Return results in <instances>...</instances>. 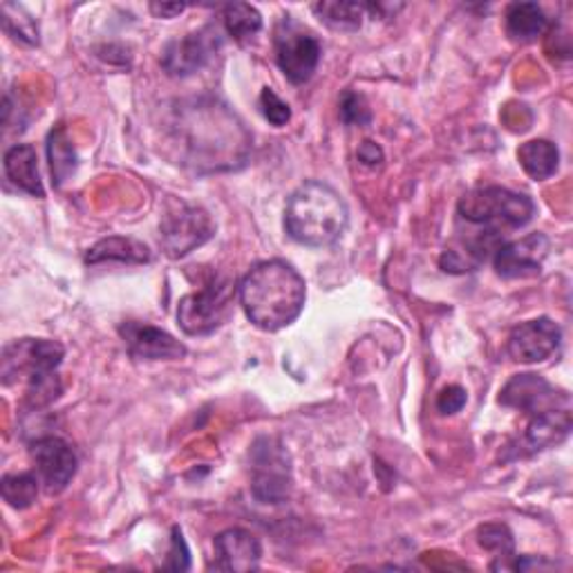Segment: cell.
<instances>
[{
	"mask_svg": "<svg viewBox=\"0 0 573 573\" xmlns=\"http://www.w3.org/2000/svg\"><path fill=\"white\" fill-rule=\"evenodd\" d=\"M247 318L264 329L278 332L292 325L307 299L303 275L284 260H267L256 264L238 286Z\"/></svg>",
	"mask_w": 573,
	"mask_h": 573,
	"instance_id": "1",
	"label": "cell"
},
{
	"mask_svg": "<svg viewBox=\"0 0 573 573\" xmlns=\"http://www.w3.org/2000/svg\"><path fill=\"white\" fill-rule=\"evenodd\" d=\"M349 225L345 199L323 182L299 186L284 208V229L305 247H329L338 242Z\"/></svg>",
	"mask_w": 573,
	"mask_h": 573,
	"instance_id": "2",
	"label": "cell"
},
{
	"mask_svg": "<svg viewBox=\"0 0 573 573\" xmlns=\"http://www.w3.org/2000/svg\"><path fill=\"white\" fill-rule=\"evenodd\" d=\"M63 345L45 338H25L6 347L3 381L10 386L14 377L25 375L30 381L28 399L32 406H45L61 394L56 368L63 361Z\"/></svg>",
	"mask_w": 573,
	"mask_h": 573,
	"instance_id": "3",
	"label": "cell"
},
{
	"mask_svg": "<svg viewBox=\"0 0 573 573\" xmlns=\"http://www.w3.org/2000/svg\"><path fill=\"white\" fill-rule=\"evenodd\" d=\"M457 215L471 229L507 236V231L522 229L533 220L536 204L522 193L486 186L466 193L457 204Z\"/></svg>",
	"mask_w": 573,
	"mask_h": 573,
	"instance_id": "4",
	"label": "cell"
},
{
	"mask_svg": "<svg viewBox=\"0 0 573 573\" xmlns=\"http://www.w3.org/2000/svg\"><path fill=\"white\" fill-rule=\"evenodd\" d=\"M236 284L231 278H215L204 290L184 296L177 305V323L188 336H208L220 329L234 310Z\"/></svg>",
	"mask_w": 573,
	"mask_h": 573,
	"instance_id": "5",
	"label": "cell"
},
{
	"mask_svg": "<svg viewBox=\"0 0 573 573\" xmlns=\"http://www.w3.org/2000/svg\"><path fill=\"white\" fill-rule=\"evenodd\" d=\"M251 493L260 505H282L290 497V455L273 437H260L251 448Z\"/></svg>",
	"mask_w": 573,
	"mask_h": 573,
	"instance_id": "6",
	"label": "cell"
},
{
	"mask_svg": "<svg viewBox=\"0 0 573 573\" xmlns=\"http://www.w3.org/2000/svg\"><path fill=\"white\" fill-rule=\"evenodd\" d=\"M275 61L282 75L292 84H307L321 61V43L318 39L296 23L292 17H282L273 36Z\"/></svg>",
	"mask_w": 573,
	"mask_h": 573,
	"instance_id": "7",
	"label": "cell"
},
{
	"mask_svg": "<svg viewBox=\"0 0 573 573\" xmlns=\"http://www.w3.org/2000/svg\"><path fill=\"white\" fill-rule=\"evenodd\" d=\"M215 234V225L204 208L180 204L169 210L160 225V242L171 258H184L193 249L208 242Z\"/></svg>",
	"mask_w": 573,
	"mask_h": 573,
	"instance_id": "8",
	"label": "cell"
},
{
	"mask_svg": "<svg viewBox=\"0 0 573 573\" xmlns=\"http://www.w3.org/2000/svg\"><path fill=\"white\" fill-rule=\"evenodd\" d=\"M499 403L520 410L529 417L569 408V394L555 390L547 379L538 375H516L499 392Z\"/></svg>",
	"mask_w": 573,
	"mask_h": 573,
	"instance_id": "9",
	"label": "cell"
},
{
	"mask_svg": "<svg viewBox=\"0 0 573 573\" xmlns=\"http://www.w3.org/2000/svg\"><path fill=\"white\" fill-rule=\"evenodd\" d=\"M223 45L220 34L213 28H202L184 39H177L166 45L162 54V67L171 77H191L202 69L213 54Z\"/></svg>",
	"mask_w": 573,
	"mask_h": 573,
	"instance_id": "10",
	"label": "cell"
},
{
	"mask_svg": "<svg viewBox=\"0 0 573 573\" xmlns=\"http://www.w3.org/2000/svg\"><path fill=\"white\" fill-rule=\"evenodd\" d=\"M119 334L137 361H180L186 356V347L175 336L147 323H123Z\"/></svg>",
	"mask_w": 573,
	"mask_h": 573,
	"instance_id": "11",
	"label": "cell"
},
{
	"mask_svg": "<svg viewBox=\"0 0 573 573\" xmlns=\"http://www.w3.org/2000/svg\"><path fill=\"white\" fill-rule=\"evenodd\" d=\"M549 253V238L544 234H531L525 236L522 240L505 242L495 256V271L501 278L518 280V278H533L540 275L542 262Z\"/></svg>",
	"mask_w": 573,
	"mask_h": 573,
	"instance_id": "12",
	"label": "cell"
},
{
	"mask_svg": "<svg viewBox=\"0 0 573 573\" xmlns=\"http://www.w3.org/2000/svg\"><path fill=\"white\" fill-rule=\"evenodd\" d=\"M562 332L551 318H536L518 325L509 336V354L518 364H540L558 352Z\"/></svg>",
	"mask_w": 573,
	"mask_h": 573,
	"instance_id": "13",
	"label": "cell"
},
{
	"mask_svg": "<svg viewBox=\"0 0 573 573\" xmlns=\"http://www.w3.org/2000/svg\"><path fill=\"white\" fill-rule=\"evenodd\" d=\"M32 460L50 493H61L77 473V455L58 437H43L32 444Z\"/></svg>",
	"mask_w": 573,
	"mask_h": 573,
	"instance_id": "14",
	"label": "cell"
},
{
	"mask_svg": "<svg viewBox=\"0 0 573 573\" xmlns=\"http://www.w3.org/2000/svg\"><path fill=\"white\" fill-rule=\"evenodd\" d=\"M215 569L247 573L260 566L262 544L247 529H227L215 536Z\"/></svg>",
	"mask_w": 573,
	"mask_h": 573,
	"instance_id": "15",
	"label": "cell"
},
{
	"mask_svg": "<svg viewBox=\"0 0 573 573\" xmlns=\"http://www.w3.org/2000/svg\"><path fill=\"white\" fill-rule=\"evenodd\" d=\"M569 433H571V410L569 408L549 410V412L531 417L522 446L529 448V453L547 451V448L564 442L569 437Z\"/></svg>",
	"mask_w": 573,
	"mask_h": 573,
	"instance_id": "16",
	"label": "cell"
},
{
	"mask_svg": "<svg viewBox=\"0 0 573 573\" xmlns=\"http://www.w3.org/2000/svg\"><path fill=\"white\" fill-rule=\"evenodd\" d=\"M6 173L17 188L34 197L45 195L41 173H39V158L30 143H17V147H12L6 153Z\"/></svg>",
	"mask_w": 573,
	"mask_h": 573,
	"instance_id": "17",
	"label": "cell"
},
{
	"mask_svg": "<svg viewBox=\"0 0 573 573\" xmlns=\"http://www.w3.org/2000/svg\"><path fill=\"white\" fill-rule=\"evenodd\" d=\"M151 260L149 247L132 240V238H121L112 236L101 242H97L93 249L86 253L88 264H99V262H126V264H143Z\"/></svg>",
	"mask_w": 573,
	"mask_h": 573,
	"instance_id": "18",
	"label": "cell"
},
{
	"mask_svg": "<svg viewBox=\"0 0 573 573\" xmlns=\"http://www.w3.org/2000/svg\"><path fill=\"white\" fill-rule=\"evenodd\" d=\"M518 160L531 180L542 182V180H549L551 175H555L558 164H560V153H558L555 143H551L547 139H531L520 147Z\"/></svg>",
	"mask_w": 573,
	"mask_h": 573,
	"instance_id": "19",
	"label": "cell"
},
{
	"mask_svg": "<svg viewBox=\"0 0 573 573\" xmlns=\"http://www.w3.org/2000/svg\"><path fill=\"white\" fill-rule=\"evenodd\" d=\"M47 158L54 186H63L77 171V151L72 147V139L63 126L50 132L47 137Z\"/></svg>",
	"mask_w": 573,
	"mask_h": 573,
	"instance_id": "20",
	"label": "cell"
},
{
	"mask_svg": "<svg viewBox=\"0 0 573 573\" xmlns=\"http://www.w3.org/2000/svg\"><path fill=\"white\" fill-rule=\"evenodd\" d=\"M547 30V17L536 3H513L507 10V34L516 43H531Z\"/></svg>",
	"mask_w": 573,
	"mask_h": 573,
	"instance_id": "21",
	"label": "cell"
},
{
	"mask_svg": "<svg viewBox=\"0 0 573 573\" xmlns=\"http://www.w3.org/2000/svg\"><path fill=\"white\" fill-rule=\"evenodd\" d=\"M477 542L495 555L497 562L490 569H513L516 564V540L505 525H484L477 529Z\"/></svg>",
	"mask_w": 573,
	"mask_h": 573,
	"instance_id": "22",
	"label": "cell"
},
{
	"mask_svg": "<svg viewBox=\"0 0 573 573\" xmlns=\"http://www.w3.org/2000/svg\"><path fill=\"white\" fill-rule=\"evenodd\" d=\"M312 10L327 28L338 32H356L366 17V6L358 3H327L325 0V3L312 6Z\"/></svg>",
	"mask_w": 573,
	"mask_h": 573,
	"instance_id": "23",
	"label": "cell"
},
{
	"mask_svg": "<svg viewBox=\"0 0 573 573\" xmlns=\"http://www.w3.org/2000/svg\"><path fill=\"white\" fill-rule=\"evenodd\" d=\"M225 28L227 32L238 41V43H247L251 41L260 30H262V17L256 8L247 6V3H234L225 8Z\"/></svg>",
	"mask_w": 573,
	"mask_h": 573,
	"instance_id": "24",
	"label": "cell"
},
{
	"mask_svg": "<svg viewBox=\"0 0 573 573\" xmlns=\"http://www.w3.org/2000/svg\"><path fill=\"white\" fill-rule=\"evenodd\" d=\"M3 497L10 507L14 509H28L36 501L39 495V477L32 473H17L6 475L3 484H0Z\"/></svg>",
	"mask_w": 573,
	"mask_h": 573,
	"instance_id": "25",
	"label": "cell"
},
{
	"mask_svg": "<svg viewBox=\"0 0 573 573\" xmlns=\"http://www.w3.org/2000/svg\"><path fill=\"white\" fill-rule=\"evenodd\" d=\"M3 28L17 41H23L28 45L39 43V28H36L34 19L23 12V8L6 3L3 6Z\"/></svg>",
	"mask_w": 573,
	"mask_h": 573,
	"instance_id": "26",
	"label": "cell"
},
{
	"mask_svg": "<svg viewBox=\"0 0 573 573\" xmlns=\"http://www.w3.org/2000/svg\"><path fill=\"white\" fill-rule=\"evenodd\" d=\"M340 119L347 126L364 128V126H368L372 121V112H370V108H368V104H366V99L361 95L347 90L340 97Z\"/></svg>",
	"mask_w": 573,
	"mask_h": 573,
	"instance_id": "27",
	"label": "cell"
},
{
	"mask_svg": "<svg viewBox=\"0 0 573 573\" xmlns=\"http://www.w3.org/2000/svg\"><path fill=\"white\" fill-rule=\"evenodd\" d=\"M260 108H262L264 119H267L271 126H275V128L284 126L286 121L292 119L290 106H286L271 88H264V90H262V95H260Z\"/></svg>",
	"mask_w": 573,
	"mask_h": 573,
	"instance_id": "28",
	"label": "cell"
},
{
	"mask_svg": "<svg viewBox=\"0 0 573 573\" xmlns=\"http://www.w3.org/2000/svg\"><path fill=\"white\" fill-rule=\"evenodd\" d=\"M191 566V553L188 547L184 542L182 531L175 527L173 529V538H171V551H169V562L164 564V569L171 571H186Z\"/></svg>",
	"mask_w": 573,
	"mask_h": 573,
	"instance_id": "29",
	"label": "cell"
},
{
	"mask_svg": "<svg viewBox=\"0 0 573 573\" xmlns=\"http://www.w3.org/2000/svg\"><path fill=\"white\" fill-rule=\"evenodd\" d=\"M466 390L462 386H448L437 397V410L442 414H455L466 406Z\"/></svg>",
	"mask_w": 573,
	"mask_h": 573,
	"instance_id": "30",
	"label": "cell"
},
{
	"mask_svg": "<svg viewBox=\"0 0 573 573\" xmlns=\"http://www.w3.org/2000/svg\"><path fill=\"white\" fill-rule=\"evenodd\" d=\"M358 160H361V164H366V166H370V169H377V166H381L383 164V151H381V147H377L375 141H370V139H366L361 147H358Z\"/></svg>",
	"mask_w": 573,
	"mask_h": 573,
	"instance_id": "31",
	"label": "cell"
},
{
	"mask_svg": "<svg viewBox=\"0 0 573 573\" xmlns=\"http://www.w3.org/2000/svg\"><path fill=\"white\" fill-rule=\"evenodd\" d=\"M186 10L184 3H151V12L158 19H175L177 14H182Z\"/></svg>",
	"mask_w": 573,
	"mask_h": 573,
	"instance_id": "32",
	"label": "cell"
}]
</instances>
